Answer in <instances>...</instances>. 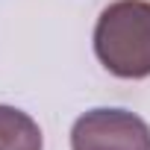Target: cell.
Listing matches in <instances>:
<instances>
[{
  "label": "cell",
  "instance_id": "6da1fadb",
  "mask_svg": "<svg viewBox=\"0 0 150 150\" xmlns=\"http://www.w3.org/2000/svg\"><path fill=\"white\" fill-rule=\"evenodd\" d=\"M94 56L121 80L150 77V3L115 0L94 24Z\"/></svg>",
  "mask_w": 150,
  "mask_h": 150
},
{
  "label": "cell",
  "instance_id": "7a4b0ae2",
  "mask_svg": "<svg viewBox=\"0 0 150 150\" xmlns=\"http://www.w3.org/2000/svg\"><path fill=\"white\" fill-rule=\"evenodd\" d=\"M71 150H150V127L127 109H91L71 127Z\"/></svg>",
  "mask_w": 150,
  "mask_h": 150
},
{
  "label": "cell",
  "instance_id": "3957f363",
  "mask_svg": "<svg viewBox=\"0 0 150 150\" xmlns=\"http://www.w3.org/2000/svg\"><path fill=\"white\" fill-rule=\"evenodd\" d=\"M44 138L38 124L15 106L0 103V150H41Z\"/></svg>",
  "mask_w": 150,
  "mask_h": 150
}]
</instances>
